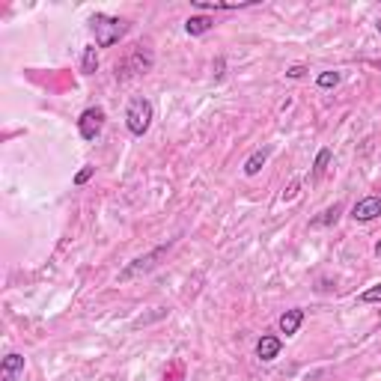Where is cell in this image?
Wrapping results in <instances>:
<instances>
[{
	"label": "cell",
	"mask_w": 381,
	"mask_h": 381,
	"mask_svg": "<svg viewBox=\"0 0 381 381\" xmlns=\"http://www.w3.org/2000/svg\"><path fill=\"white\" fill-rule=\"evenodd\" d=\"M268 161V149H256V152L244 161V176H256L262 170V164Z\"/></svg>",
	"instance_id": "cell-10"
},
{
	"label": "cell",
	"mask_w": 381,
	"mask_h": 381,
	"mask_svg": "<svg viewBox=\"0 0 381 381\" xmlns=\"http://www.w3.org/2000/svg\"><path fill=\"white\" fill-rule=\"evenodd\" d=\"M375 253H378V256H381V241H378V244H375Z\"/></svg>",
	"instance_id": "cell-18"
},
{
	"label": "cell",
	"mask_w": 381,
	"mask_h": 381,
	"mask_svg": "<svg viewBox=\"0 0 381 381\" xmlns=\"http://www.w3.org/2000/svg\"><path fill=\"white\" fill-rule=\"evenodd\" d=\"M152 102L143 99V95H138V99L128 102V111H126V126L128 131L134 134V138H143V134L149 131V126H152Z\"/></svg>",
	"instance_id": "cell-2"
},
{
	"label": "cell",
	"mask_w": 381,
	"mask_h": 381,
	"mask_svg": "<svg viewBox=\"0 0 381 381\" xmlns=\"http://www.w3.org/2000/svg\"><path fill=\"white\" fill-rule=\"evenodd\" d=\"M92 173H95V167H84L78 176H75V185H84V182H90L92 179Z\"/></svg>",
	"instance_id": "cell-16"
},
{
	"label": "cell",
	"mask_w": 381,
	"mask_h": 381,
	"mask_svg": "<svg viewBox=\"0 0 381 381\" xmlns=\"http://www.w3.org/2000/svg\"><path fill=\"white\" fill-rule=\"evenodd\" d=\"M95 69H99V51H95V48H84V57H80V72L92 75Z\"/></svg>",
	"instance_id": "cell-11"
},
{
	"label": "cell",
	"mask_w": 381,
	"mask_h": 381,
	"mask_svg": "<svg viewBox=\"0 0 381 381\" xmlns=\"http://www.w3.org/2000/svg\"><path fill=\"white\" fill-rule=\"evenodd\" d=\"M301 322H304V310H301V307L286 310L283 316H280V331H283L286 337H295L298 328H301Z\"/></svg>",
	"instance_id": "cell-7"
},
{
	"label": "cell",
	"mask_w": 381,
	"mask_h": 381,
	"mask_svg": "<svg viewBox=\"0 0 381 381\" xmlns=\"http://www.w3.org/2000/svg\"><path fill=\"white\" fill-rule=\"evenodd\" d=\"M339 212H343V209H339L337 202H334V206L325 209L319 217H313V226H331V224H337V221H339Z\"/></svg>",
	"instance_id": "cell-12"
},
{
	"label": "cell",
	"mask_w": 381,
	"mask_h": 381,
	"mask_svg": "<svg viewBox=\"0 0 381 381\" xmlns=\"http://www.w3.org/2000/svg\"><path fill=\"white\" fill-rule=\"evenodd\" d=\"M21 370H24V358L12 351V355H6L4 363H0V378H4V381H12Z\"/></svg>",
	"instance_id": "cell-8"
},
{
	"label": "cell",
	"mask_w": 381,
	"mask_h": 381,
	"mask_svg": "<svg viewBox=\"0 0 381 381\" xmlns=\"http://www.w3.org/2000/svg\"><path fill=\"white\" fill-rule=\"evenodd\" d=\"M280 349H283L280 339H277V337H271V334H265L260 343H256V358L268 363V361H274V358L280 355Z\"/></svg>",
	"instance_id": "cell-6"
},
{
	"label": "cell",
	"mask_w": 381,
	"mask_h": 381,
	"mask_svg": "<svg viewBox=\"0 0 381 381\" xmlns=\"http://www.w3.org/2000/svg\"><path fill=\"white\" fill-rule=\"evenodd\" d=\"M316 84H319L322 90H331V87H337V84H339V72H322V75L316 78Z\"/></svg>",
	"instance_id": "cell-14"
},
{
	"label": "cell",
	"mask_w": 381,
	"mask_h": 381,
	"mask_svg": "<svg viewBox=\"0 0 381 381\" xmlns=\"http://www.w3.org/2000/svg\"><path fill=\"white\" fill-rule=\"evenodd\" d=\"M307 75V66H292L289 72H286V78H292V80H298V78H304Z\"/></svg>",
	"instance_id": "cell-17"
},
{
	"label": "cell",
	"mask_w": 381,
	"mask_h": 381,
	"mask_svg": "<svg viewBox=\"0 0 381 381\" xmlns=\"http://www.w3.org/2000/svg\"><path fill=\"white\" fill-rule=\"evenodd\" d=\"M90 30L95 36V45H99V48H111V45L119 42L122 36H126L128 24L122 18H111V16H104V12H95V16L90 18Z\"/></svg>",
	"instance_id": "cell-1"
},
{
	"label": "cell",
	"mask_w": 381,
	"mask_h": 381,
	"mask_svg": "<svg viewBox=\"0 0 381 381\" xmlns=\"http://www.w3.org/2000/svg\"><path fill=\"white\" fill-rule=\"evenodd\" d=\"M104 128V111L102 107H87L84 114L78 116V131L84 140H95Z\"/></svg>",
	"instance_id": "cell-3"
},
{
	"label": "cell",
	"mask_w": 381,
	"mask_h": 381,
	"mask_svg": "<svg viewBox=\"0 0 381 381\" xmlns=\"http://www.w3.org/2000/svg\"><path fill=\"white\" fill-rule=\"evenodd\" d=\"M378 214H381V197H363L355 202V209H351V217H355L358 224L375 221Z\"/></svg>",
	"instance_id": "cell-5"
},
{
	"label": "cell",
	"mask_w": 381,
	"mask_h": 381,
	"mask_svg": "<svg viewBox=\"0 0 381 381\" xmlns=\"http://www.w3.org/2000/svg\"><path fill=\"white\" fill-rule=\"evenodd\" d=\"M212 27H214V18H209V16H194V18L185 21L188 36H202V33H209Z\"/></svg>",
	"instance_id": "cell-9"
},
{
	"label": "cell",
	"mask_w": 381,
	"mask_h": 381,
	"mask_svg": "<svg viewBox=\"0 0 381 381\" xmlns=\"http://www.w3.org/2000/svg\"><path fill=\"white\" fill-rule=\"evenodd\" d=\"M170 250V244H161V248H155L152 253H149V256H140V260H134L126 271H122V274H119V280H131V277H138V274H143V271H149V268H155L158 265V260H161V256H164Z\"/></svg>",
	"instance_id": "cell-4"
},
{
	"label": "cell",
	"mask_w": 381,
	"mask_h": 381,
	"mask_svg": "<svg viewBox=\"0 0 381 381\" xmlns=\"http://www.w3.org/2000/svg\"><path fill=\"white\" fill-rule=\"evenodd\" d=\"M378 33H381V18H378Z\"/></svg>",
	"instance_id": "cell-19"
},
{
	"label": "cell",
	"mask_w": 381,
	"mask_h": 381,
	"mask_svg": "<svg viewBox=\"0 0 381 381\" xmlns=\"http://www.w3.org/2000/svg\"><path fill=\"white\" fill-rule=\"evenodd\" d=\"M358 301H361V304H378V301H381V283L373 286V289H366V292L358 298Z\"/></svg>",
	"instance_id": "cell-15"
},
{
	"label": "cell",
	"mask_w": 381,
	"mask_h": 381,
	"mask_svg": "<svg viewBox=\"0 0 381 381\" xmlns=\"http://www.w3.org/2000/svg\"><path fill=\"white\" fill-rule=\"evenodd\" d=\"M328 161H331V149H319V155H316V164H313V176H319L325 173V167H328Z\"/></svg>",
	"instance_id": "cell-13"
}]
</instances>
